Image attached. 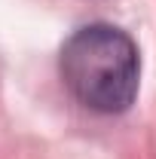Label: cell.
Here are the masks:
<instances>
[{
    "label": "cell",
    "instance_id": "1",
    "mask_svg": "<svg viewBox=\"0 0 156 159\" xmlns=\"http://www.w3.org/2000/svg\"><path fill=\"white\" fill-rule=\"evenodd\" d=\"M58 70L67 92L95 113L132 107L141 83L138 46L113 25H86L61 46Z\"/></svg>",
    "mask_w": 156,
    "mask_h": 159
}]
</instances>
